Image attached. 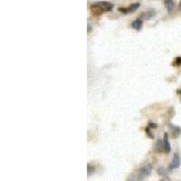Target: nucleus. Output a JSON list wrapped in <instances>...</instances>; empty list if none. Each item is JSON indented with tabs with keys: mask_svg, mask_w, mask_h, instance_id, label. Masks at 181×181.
<instances>
[{
	"mask_svg": "<svg viewBox=\"0 0 181 181\" xmlns=\"http://www.w3.org/2000/svg\"><path fill=\"white\" fill-rule=\"evenodd\" d=\"M90 10L94 14H100L103 12H108L112 11L113 8V5L110 2H96L93 3L90 6Z\"/></svg>",
	"mask_w": 181,
	"mask_h": 181,
	"instance_id": "nucleus-1",
	"label": "nucleus"
},
{
	"mask_svg": "<svg viewBox=\"0 0 181 181\" xmlns=\"http://www.w3.org/2000/svg\"><path fill=\"white\" fill-rule=\"evenodd\" d=\"M138 176H140V179H143V178H147V176L150 174V166H145V167L141 168L138 170Z\"/></svg>",
	"mask_w": 181,
	"mask_h": 181,
	"instance_id": "nucleus-2",
	"label": "nucleus"
},
{
	"mask_svg": "<svg viewBox=\"0 0 181 181\" xmlns=\"http://www.w3.org/2000/svg\"><path fill=\"white\" fill-rule=\"evenodd\" d=\"M140 3H134V4H132L131 6H130L128 7H125V8H119V10L120 11V12L122 13H130V12H134L136 9H138V7H140Z\"/></svg>",
	"mask_w": 181,
	"mask_h": 181,
	"instance_id": "nucleus-3",
	"label": "nucleus"
},
{
	"mask_svg": "<svg viewBox=\"0 0 181 181\" xmlns=\"http://www.w3.org/2000/svg\"><path fill=\"white\" fill-rule=\"evenodd\" d=\"M156 14V10L155 9H148L147 11H145L144 13L140 14V18H142V19L145 20H148L150 18H152Z\"/></svg>",
	"mask_w": 181,
	"mask_h": 181,
	"instance_id": "nucleus-4",
	"label": "nucleus"
},
{
	"mask_svg": "<svg viewBox=\"0 0 181 181\" xmlns=\"http://www.w3.org/2000/svg\"><path fill=\"white\" fill-rule=\"evenodd\" d=\"M179 166H180V158H179L178 154H175L173 160H172L170 168H179Z\"/></svg>",
	"mask_w": 181,
	"mask_h": 181,
	"instance_id": "nucleus-5",
	"label": "nucleus"
},
{
	"mask_svg": "<svg viewBox=\"0 0 181 181\" xmlns=\"http://www.w3.org/2000/svg\"><path fill=\"white\" fill-rule=\"evenodd\" d=\"M163 142H164V152L165 153H169L170 152V150H171V147H170V144H169L168 137L167 133H165V135H164Z\"/></svg>",
	"mask_w": 181,
	"mask_h": 181,
	"instance_id": "nucleus-6",
	"label": "nucleus"
},
{
	"mask_svg": "<svg viewBox=\"0 0 181 181\" xmlns=\"http://www.w3.org/2000/svg\"><path fill=\"white\" fill-rule=\"evenodd\" d=\"M142 24H143L142 20L141 19H136L135 21L132 22L131 26H132L134 29H136V30H140V29H141V27H142Z\"/></svg>",
	"mask_w": 181,
	"mask_h": 181,
	"instance_id": "nucleus-7",
	"label": "nucleus"
},
{
	"mask_svg": "<svg viewBox=\"0 0 181 181\" xmlns=\"http://www.w3.org/2000/svg\"><path fill=\"white\" fill-rule=\"evenodd\" d=\"M155 148H156V151H158V152L164 151V142H163V140H158L157 143H156Z\"/></svg>",
	"mask_w": 181,
	"mask_h": 181,
	"instance_id": "nucleus-8",
	"label": "nucleus"
},
{
	"mask_svg": "<svg viewBox=\"0 0 181 181\" xmlns=\"http://www.w3.org/2000/svg\"><path fill=\"white\" fill-rule=\"evenodd\" d=\"M165 6H166L168 12H172V10L174 8V1L173 0H166L165 1Z\"/></svg>",
	"mask_w": 181,
	"mask_h": 181,
	"instance_id": "nucleus-9",
	"label": "nucleus"
},
{
	"mask_svg": "<svg viewBox=\"0 0 181 181\" xmlns=\"http://www.w3.org/2000/svg\"><path fill=\"white\" fill-rule=\"evenodd\" d=\"M181 132L180 129H179L178 127H176L174 126V128H173V133L174 134H179Z\"/></svg>",
	"mask_w": 181,
	"mask_h": 181,
	"instance_id": "nucleus-10",
	"label": "nucleus"
},
{
	"mask_svg": "<svg viewBox=\"0 0 181 181\" xmlns=\"http://www.w3.org/2000/svg\"><path fill=\"white\" fill-rule=\"evenodd\" d=\"M173 64L175 65H180L181 64V57L179 56V57H176V59H175V64Z\"/></svg>",
	"mask_w": 181,
	"mask_h": 181,
	"instance_id": "nucleus-11",
	"label": "nucleus"
},
{
	"mask_svg": "<svg viewBox=\"0 0 181 181\" xmlns=\"http://www.w3.org/2000/svg\"><path fill=\"white\" fill-rule=\"evenodd\" d=\"M179 8H180V10H181V2H180V4H179Z\"/></svg>",
	"mask_w": 181,
	"mask_h": 181,
	"instance_id": "nucleus-12",
	"label": "nucleus"
},
{
	"mask_svg": "<svg viewBox=\"0 0 181 181\" xmlns=\"http://www.w3.org/2000/svg\"><path fill=\"white\" fill-rule=\"evenodd\" d=\"M160 181H163V180H160Z\"/></svg>",
	"mask_w": 181,
	"mask_h": 181,
	"instance_id": "nucleus-13",
	"label": "nucleus"
}]
</instances>
